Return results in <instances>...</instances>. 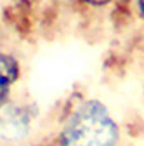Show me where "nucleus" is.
<instances>
[{"mask_svg": "<svg viewBox=\"0 0 144 146\" xmlns=\"http://www.w3.org/2000/svg\"><path fill=\"white\" fill-rule=\"evenodd\" d=\"M0 45H2V33H0ZM0 50H2V49H0Z\"/></svg>", "mask_w": 144, "mask_h": 146, "instance_id": "obj_6", "label": "nucleus"}, {"mask_svg": "<svg viewBox=\"0 0 144 146\" xmlns=\"http://www.w3.org/2000/svg\"><path fill=\"white\" fill-rule=\"evenodd\" d=\"M21 78V63L16 56L0 50V110L12 98V87Z\"/></svg>", "mask_w": 144, "mask_h": 146, "instance_id": "obj_3", "label": "nucleus"}, {"mask_svg": "<svg viewBox=\"0 0 144 146\" xmlns=\"http://www.w3.org/2000/svg\"><path fill=\"white\" fill-rule=\"evenodd\" d=\"M132 4H134V9H135L137 16L141 19H144V0H132Z\"/></svg>", "mask_w": 144, "mask_h": 146, "instance_id": "obj_5", "label": "nucleus"}, {"mask_svg": "<svg viewBox=\"0 0 144 146\" xmlns=\"http://www.w3.org/2000/svg\"><path fill=\"white\" fill-rule=\"evenodd\" d=\"M40 118L38 104L33 101H11L0 110V143L19 146L37 129Z\"/></svg>", "mask_w": 144, "mask_h": 146, "instance_id": "obj_2", "label": "nucleus"}, {"mask_svg": "<svg viewBox=\"0 0 144 146\" xmlns=\"http://www.w3.org/2000/svg\"><path fill=\"white\" fill-rule=\"evenodd\" d=\"M122 125L102 99L78 98L59 117L49 146H120Z\"/></svg>", "mask_w": 144, "mask_h": 146, "instance_id": "obj_1", "label": "nucleus"}, {"mask_svg": "<svg viewBox=\"0 0 144 146\" xmlns=\"http://www.w3.org/2000/svg\"><path fill=\"white\" fill-rule=\"evenodd\" d=\"M83 4H87V5H90V7H96V9H99V7H106L108 4L111 2V0H82Z\"/></svg>", "mask_w": 144, "mask_h": 146, "instance_id": "obj_4", "label": "nucleus"}]
</instances>
